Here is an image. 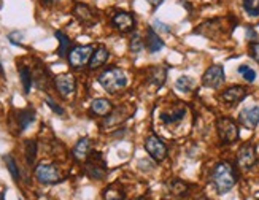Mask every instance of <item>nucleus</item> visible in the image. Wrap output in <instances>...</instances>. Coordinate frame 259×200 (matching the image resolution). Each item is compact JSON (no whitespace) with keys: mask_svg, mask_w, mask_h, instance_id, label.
Returning a JSON list of instances; mask_svg holds the SVG:
<instances>
[{"mask_svg":"<svg viewBox=\"0 0 259 200\" xmlns=\"http://www.w3.org/2000/svg\"><path fill=\"white\" fill-rule=\"evenodd\" d=\"M211 183H213L218 194H226L232 189L237 183V175L232 167V164L229 162H219L215 166L213 172H211Z\"/></svg>","mask_w":259,"mask_h":200,"instance_id":"obj_1","label":"nucleus"},{"mask_svg":"<svg viewBox=\"0 0 259 200\" xmlns=\"http://www.w3.org/2000/svg\"><path fill=\"white\" fill-rule=\"evenodd\" d=\"M97 81L100 83V86L104 88L107 92H110V94L119 92V90H123L127 86L126 74L121 68H118V67H110V68L104 70L99 75Z\"/></svg>","mask_w":259,"mask_h":200,"instance_id":"obj_2","label":"nucleus"},{"mask_svg":"<svg viewBox=\"0 0 259 200\" xmlns=\"http://www.w3.org/2000/svg\"><path fill=\"white\" fill-rule=\"evenodd\" d=\"M216 130L219 135V140L226 143V144H232L238 140L240 137V130H238V126L235 121H232L230 118H219L216 121Z\"/></svg>","mask_w":259,"mask_h":200,"instance_id":"obj_3","label":"nucleus"},{"mask_svg":"<svg viewBox=\"0 0 259 200\" xmlns=\"http://www.w3.org/2000/svg\"><path fill=\"white\" fill-rule=\"evenodd\" d=\"M86 175L91 180H104L107 176V164L100 152H92V156L86 159Z\"/></svg>","mask_w":259,"mask_h":200,"instance_id":"obj_4","label":"nucleus"},{"mask_svg":"<svg viewBox=\"0 0 259 200\" xmlns=\"http://www.w3.org/2000/svg\"><path fill=\"white\" fill-rule=\"evenodd\" d=\"M92 52H94V48H92L91 44H85V46H73L67 54L70 67L72 68H83L91 60Z\"/></svg>","mask_w":259,"mask_h":200,"instance_id":"obj_5","label":"nucleus"},{"mask_svg":"<svg viewBox=\"0 0 259 200\" xmlns=\"http://www.w3.org/2000/svg\"><path fill=\"white\" fill-rule=\"evenodd\" d=\"M35 178L39 180L42 184H54L62 180L58 167L53 166V164H45V162L39 164V166L35 167Z\"/></svg>","mask_w":259,"mask_h":200,"instance_id":"obj_6","label":"nucleus"},{"mask_svg":"<svg viewBox=\"0 0 259 200\" xmlns=\"http://www.w3.org/2000/svg\"><path fill=\"white\" fill-rule=\"evenodd\" d=\"M145 150L150 154V158H153L158 162L167 158V144H165L158 135H148L145 140Z\"/></svg>","mask_w":259,"mask_h":200,"instance_id":"obj_7","label":"nucleus"},{"mask_svg":"<svg viewBox=\"0 0 259 200\" xmlns=\"http://www.w3.org/2000/svg\"><path fill=\"white\" fill-rule=\"evenodd\" d=\"M224 68L223 66H211L207 68V72L203 74L202 76V84L205 88H211V89H216L221 84L224 83Z\"/></svg>","mask_w":259,"mask_h":200,"instance_id":"obj_8","label":"nucleus"},{"mask_svg":"<svg viewBox=\"0 0 259 200\" xmlns=\"http://www.w3.org/2000/svg\"><path fill=\"white\" fill-rule=\"evenodd\" d=\"M237 164L240 168L249 170L256 164V148L251 143L242 144V148L237 152Z\"/></svg>","mask_w":259,"mask_h":200,"instance_id":"obj_9","label":"nucleus"},{"mask_svg":"<svg viewBox=\"0 0 259 200\" xmlns=\"http://www.w3.org/2000/svg\"><path fill=\"white\" fill-rule=\"evenodd\" d=\"M112 24L115 29H118L119 32L123 34H127L134 29L135 26V18L127 13V12H116L113 16H112Z\"/></svg>","mask_w":259,"mask_h":200,"instance_id":"obj_10","label":"nucleus"},{"mask_svg":"<svg viewBox=\"0 0 259 200\" xmlns=\"http://www.w3.org/2000/svg\"><path fill=\"white\" fill-rule=\"evenodd\" d=\"M54 84H56L59 94L62 97H69L75 92L77 81H75V76L70 75V74H61L54 78Z\"/></svg>","mask_w":259,"mask_h":200,"instance_id":"obj_11","label":"nucleus"},{"mask_svg":"<svg viewBox=\"0 0 259 200\" xmlns=\"http://www.w3.org/2000/svg\"><path fill=\"white\" fill-rule=\"evenodd\" d=\"M238 122L248 130L254 129V127L259 124V106L243 108V110L238 113Z\"/></svg>","mask_w":259,"mask_h":200,"instance_id":"obj_12","label":"nucleus"},{"mask_svg":"<svg viewBox=\"0 0 259 200\" xmlns=\"http://www.w3.org/2000/svg\"><path fill=\"white\" fill-rule=\"evenodd\" d=\"M248 90L246 88L243 86H230L227 88L223 94H221V98L224 100L226 104H230V105H235L238 102H242V100L246 97Z\"/></svg>","mask_w":259,"mask_h":200,"instance_id":"obj_13","label":"nucleus"},{"mask_svg":"<svg viewBox=\"0 0 259 200\" xmlns=\"http://www.w3.org/2000/svg\"><path fill=\"white\" fill-rule=\"evenodd\" d=\"M73 14H75L77 20L85 26H92L97 21L94 12H92L86 4H77L75 8H73Z\"/></svg>","mask_w":259,"mask_h":200,"instance_id":"obj_14","label":"nucleus"},{"mask_svg":"<svg viewBox=\"0 0 259 200\" xmlns=\"http://www.w3.org/2000/svg\"><path fill=\"white\" fill-rule=\"evenodd\" d=\"M145 46H146L148 52H151V54L159 52V51L164 48V42L161 40V37L158 35V32H156V30L153 29V27H148V30H146Z\"/></svg>","mask_w":259,"mask_h":200,"instance_id":"obj_15","label":"nucleus"},{"mask_svg":"<svg viewBox=\"0 0 259 200\" xmlns=\"http://www.w3.org/2000/svg\"><path fill=\"white\" fill-rule=\"evenodd\" d=\"M112 110H113L112 102H110L108 98H104V97L92 100V104L89 106L91 114H94V116H107V114L112 113Z\"/></svg>","mask_w":259,"mask_h":200,"instance_id":"obj_16","label":"nucleus"},{"mask_svg":"<svg viewBox=\"0 0 259 200\" xmlns=\"http://www.w3.org/2000/svg\"><path fill=\"white\" fill-rule=\"evenodd\" d=\"M89 150H91V140L88 137H83L77 142V144L72 150V156L75 160H85L89 156Z\"/></svg>","mask_w":259,"mask_h":200,"instance_id":"obj_17","label":"nucleus"},{"mask_svg":"<svg viewBox=\"0 0 259 200\" xmlns=\"http://www.w3.org/2000/svg\"><path fill=\"white\" fill-rule=\"evenodd\" d=\"M108 50L104 46V44H100V46H97L94 50V52H92V56H91V60H89V68L91 70H96L99 67H102L104 64L108 60Z\"/></svg>","mask_w":259,"mask_h":200,"instance_id":"obj_18","label":"nucleus"},{"mask_svg":"<svg viewBox=\"0 0 259 200\" xmlns=\"http://www.w3.org/2000/svg\"><path fill=\"white\" fill-rule=\"evenodd\" d=\"M34 121H35V112L32 108H26V110L18 112V126H20V132H24Z\"/></svg>","mask_w":259,"mask_h":200,"instance_id":"obj_19","label":"nucleus"},{"mask_svg":"<svg viewBox=\"0 0 259 200\" xmlns=\"http://www.w3.org/2000/svg\"><path fill=\"white\" fill-rule=\"evenodd\" d=\"M184 114H186V110H184V108H175V110H172L169 113H162L161 121L164 124H177L183 120Z\"/></svg>","mask_w":259,"mask_h":200,"instance_id":"obj_20","label":"nucleus"},{"mask_svg":"<svg viewBox=\"0 0 259 200\" xmlns=\"http://www.w3.org/2000/svg\"><path fill=\"white\" fill-rule=\"evenodd\" d=\"M54 37H56L59 40V50H58V56L59 58H66L67 56V52L70 51V38L67 37L66 34H64L62 30H56L54 32Z\"/></svg>","mask_w":259,"mask_h":200,"instance_id":"obj_21","label":"nucleus"},{"mask_svg":"<svg viewBox=\"0 0 259 200\" xmlns=\"http://www.w3.org/2000/svg\"><path fill=\"white\" fill-rule=\"evenodd\" d=\"M20 78H21L23 88H24V92L29 94L31 92V88H32V83H34V76L31 74V70L27 68L26 66H21L20 67Z\"/></svg>","mask_w":259,"mask_h":200,"instance_id":"obj_22","label":"nucleus"},{"mask_svg":"<svg viewBox=\"0 0 259 200\" xmlns=\"http://www.w3.org/2000/svg\"><path fill=\"white\" fill-rule=\"evenodd\" d=\"M165 78H167V68L164 67L151 68V76H150L151 83H154L156 86H162L165 83Z\"/></svg>","mask_w":259,"mask_h":200,"instance_id":"obj_23","label":"nucleus"},{"mask_svg":"<svg viewBox=\"0 0 259 200\" xmlns=\"http://www.w3.org/2000/svg\"><path fill=\"white\" fill-rule=\"evenodd\" d=\"M196 86V81H194L191 76H180L177 81H175V88L181 92H189L192 90V88Z\"/></svg>","mask_w":259,"mask_h":200,"instance_id":"obj_24","label":"nucleus"},{"mask_svg":"<svg viewBox=\"0 0 259 200\" xmlns=\"http://www.w3.org/2000/svg\"><path fill=\"white\" fill-rule=\"evenodd\" d=\"M4 162H5V166L8 168V172H10V175L15 181H20V170H18V166H16V160L13 159L12 154H5L4 156Z\"/></svg>","mask_w":259,"mask_h":200,"instance_id":"obj_25","label":"nucleus"},{"mask_svg":"<svg viewBox=\"0 0 259 200\" xmlns=\"http://www.w3.org/2000/svg\"><path fill=\"white\" fill-rule=\"evenodd\" d=\"M37 156V143L34 140H27L26 142V160L29 166H34Z\"/></svg>","mask_w":259,"mask_h":200,"instance_id":"obj_26","label":"nucleus"},{"mask_svg":"<svg viewBox=\"0 0 259 200\" xmlns=\"http://www.w3.org/2000/svg\"><path fill=\"white\" fill-rule=\"evenodd\" d=\"M243 10L249 16H259V0H243Z\"/></svg>","mask_w":259,"mask_h":200,"instance_id":"obj_27","label":"nucleus"},{"mask_svg":"<svg viewBox=\"0 0 259 200\" xmlns=\"http://www.w3.org/2000/svg\"><path fill=\"white\" fill-rule=\"evenodd\" d=\"M143 46H145V43H143V40L140 38V35L138 34H134L132 35V38H131V43H129V48H131V51L134 52V54H138L142 50H143Z\"/></svg>","mask_w":259,"mask_h":200,"instance_id":"obj_28","label":"nucleus"},{"mask_svg":"<svg viewBox=\"0 0 259 200\" xmlns=\"http://www.w3.org/2000/svg\"><path fill=\"white\" fill-rule=\"evenodd\" d=\"M237 72H238L240 75H243V78L248 81V83H254V80H256V72H254L253 68H249L248 66H240Z\"/></svg>","mask_w":259,"mask_h":200,"instance_id":"obj_29","label":"nucleus"},{"mask_svg":"<svg viewBox=\"0 0 259 200\" xmlns=\"http://www.w3.org/2000/svg\"><path fill=\"white\" fill-rule=\"evenodd\" d=\"M104 197H105V200H124V194L121 190H115L113 188L105 189Z\"/></svg>","mask_w":259,"mask_h":200,"instance_id":"obj_30","label":"nucleus"},{"mask_svg":"<svg viewBox=\"0 0 259 200\" xmlns=\"http://www.w3.org/2000/svg\"><path fill=\"white\" fill-rule=\"evenodd\" d=\"M170 188H172V192L173 194H184L188 190V184L183 183V181H180V180H173Z\"/></svg>","mask_w":259,"mask_h":200,"instance_id":"obj_31","label":"nucleus"},{"mask_svg":"<svg viewBox=\"0 0 259 200\" xmlns=\"http://www.w3.org/2000/svg\"><path fill=\"white\" fill-rule=\"evenodd\" d=\"M151 27L156 32H161V34H170L172 32V27L169 24H165V22H161L159 20H154Z\"/></svg>","mask_w":259,"mask_h":200,"instance_id":"obj_32","label":"nucleus"},{"mask_svg":"<svg viewBox=\"0 0 259 200\" xmlns=\"http://www.w3.org/2000/svg\"><path fill=\"white\" fill-rule=\"evenodd\" d=\"M45 102H46V105H48V106H50L51 110H53L54 113H56V114H61V116H62L64 113H66V112H64V108H62V106H59V105H58L56 102H54V100H53L51 97H46V98H45Z\"/></svg>","mask_w":259,"mask_h":200,"instance_id":"obj_33","label":"nucleus"},{"mask_svg":"<svg viewBox=\"0 0 259 200\" xmlns=\"http://www.w3.org/2000/svg\"><path fill=\"white\" fill-rule=\"evenodd\" d=\"M249 56H251L259 64V43L257 42L249 43Z\"/></svg>","mask_w":259,"mask_h":200,"instance_id":"obj_34","label":"nucleus"},{"mask_svg":"<svg viewBox=\"0 0 259 200\" xmlns=\"http://www.w3.org/2000/svg\"><path fill=\"white\" fill-rule=\"evenodd\" d=\"M257 37V35H256V32L251 29V27H246V38L248 40H254Z\"/></svg>","mask_w":259,"mask_h":200,"instance_id":"obj_35","label":"nucleus"},{"mask_svg":"<svg viewBox=\"0 0 259 200\" xmlns=\"http://www.w3.org/2000/svg\"><path fill=\"white\" fill-rule=\"evenodd\" d=\"M146 2L150 4V5H153V6L156 8V6H159V5L162 4V0H146Z\"/></svg>","mask_w":259,"mask_h":200,"instance_id":"obj_36","label":"nucleus"},{"mask_svg":"<svg viewBox=\"0 0 259 200\" xmlns=\"http://www.w3.org/2000/svg\"><path fill=\"white\" fill-rule=\"evenodd\" d=\"M0 200H5V196L4 194H0Z\"/></svg>","mask_w":259,"mask_h":200,"instance_id":"obj_37","label":"nucleus"},{"mask_svg":"<svg viewBox=\"0 0 259 200\" xmlns=\"http://www.w3.org/2000/svg\"><path fill=\"white\" fill-rule=\"evenodd\" d=\"M46 2H50V4H53V2H58V0H46Z\"/></svg>","mask_w":259,"mask_h":200,"instance_id":"obj_38","label":"nucleus"},{"mask_svg":"<svg viewBox=\"0 0 259 200\" xmlns=\"http://www.w3.org/2000/svg\"><path fill=\"white\" fill-rule=\"evenodd\" d=\"M137 200H146V198H145V197H142V198H137Z\"/></svg>","mask_w":259,"mask_h":200,"instance_id":"obj_39","label":"nucleus"},{"mask_svg":"<svg viewBox=\"0 0 259 200\" xmlns=\"http://www.w3.org/2000/svg\"><path fill=\"white\" fill-rule=\"evenodd\" d=\"M20 200H23V198H20Z\"/></svg>","mask_w":259,"mask_h":200,"instance_id":"obj_40","label":"nucleus"}]
</instances>
